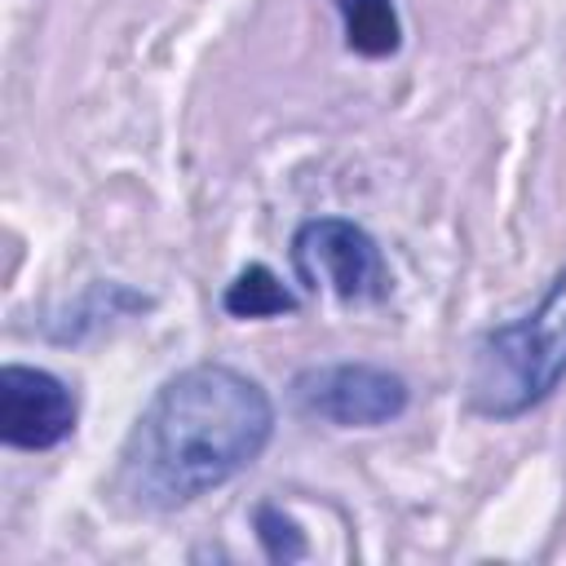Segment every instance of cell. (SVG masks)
Masks as SVG:
<instances>
[{
  "mask_svg": "<svg viewBox=\"0 0 566 566\" xmlns=\"http://www.w3.org/2000/svg\"><path fill=\"white\" fill-rule=\"evenodd\" d=\"M287 394L301 416L327 420L336 429H380L411 407L407 376L380 363H318L296 371Z\"/></svg>",
  "mask_w": 566,
  "mask_h": 566,
  "instance_id": "cell-4",
  "label": "cell"
},
{
  "mask_svg": "<svg viewBox=\"0 0 566 566\" xmlns=\"http://www.w3.org/2000/svg\"><path fill=\"white\" fill-rule=\"evenodd\" d=\"M566 380V265L548 279L535 310L478 336L464 407L482 420H517L544 407Z\"/></svg>",
  "mask_w": 566,
  "mask_h": 566,
  "instance_id": "cell-2",
  "label": "cell"
},
{
  "mask_svg": "<svg viewBox=\"0 0 566 566\" xmlns=\"http://www.w3.org/2000/svg\"><path fill=\"white\" fill-rule=\"evenodd\" d=\"M221 310L230 318H283V314H296L301 310V296L261 261L243 265L226 292H221Z\"/></svg>",
  "mask_w": 566,
  "mask_h": 566,
  "instance_id": "cell-7",
  "label": "cell"
},
{
  "mask_svg": "<svg viewBox=\"0 0 566 566\" xmlns=\"http://www.w3.org/2000/svg\"><path fill=\"white\" fill-rule=\"evenodd\" d=\"M287 261L305 292H332L340 305H380L394 292V274L380 243L349 217L301 221L292 230Z\"/></svg>",
  "mask_w": 566,
  "mask_h": 566,
  "instance_id": "cell-3",
  "label": "cell"
},
{
  "mask_svg": "<svg viewBox=\"0 0 566 566\" xmlns=\"http://www.w3.org/2000/svg\"><path fill=\"white\" fill-rule=\"evenodd\" d=\"M252 531H256V544L270 562L279 566H292V562H305L310 557V539L301 531V522L292 513H283L279 504H256L252 509Z\"/></svg>",
  "mask_w": 566,
  "mask_h": 566,
  "instance_id": "cell-8",
  "label": "cell"
},
{
  "mask_svg": "<svg viewBox=\"0 0 566 566\" xmlns=\"http://www.w3.org/2000/svg\"><path fill=\"white\" fill-rule=\"evenodd\" d=\"M274 398L234 363L168 376L119 442L111 495L128 513H177L248 473L274 442Z\"/></svg>",
  "mask_w": 566,
  "mask_h": 566,
  "instance_id": "cell-1",
  "label": "cell"
},
{
  "mask_svg": "<svg viewBox=\"0 0 566 566\" xmlns=\"http://www.w3.org/2000/svg\"><path fill=\"white\" fill-rule=\"evenodd\" d=\"M80 424V398L75 389L31 363H4L0 367V442L13 451H53L62 447Z\"/></svg>",
  "mask_w": 566,
  "mask_h": 566,
  "instance_id": "cell-5",
  "label": "cell"
},
{
  "mask_svg": "<svg viewBox=\"0 0 566 566\" xmlns=\"http://www.w3.org/2000/svg\"><path fill=\"white\" fill-rule=\"evenodd\" d=\"M340 13L345 49L358 57H394L402 49V18L394 0H332Z\"/></svg>",
  "mask_w": 566,
  "mask_h": 566,
  "instance_id": "cell-6",
  "label": "cell"
}]
</instances>
